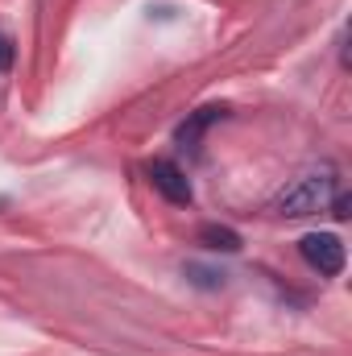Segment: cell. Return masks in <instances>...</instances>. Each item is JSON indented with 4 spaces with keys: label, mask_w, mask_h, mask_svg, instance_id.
<instances>
[{
    "label": "cell",
    "mask_w": 352,
    "mask_h": 356,
    "mask_svg": "<svg viewBox=\"0 0 352 356\" xmlns=\"http://www.w3.org/2000/svg\"><path fill=\"white\" fill-rule=\"evenodd\" d=\"M336 191H340L336 166H311V170H303L294 182H286V186L269 199V211H273L278 220H307V216L328 211V203H332Z\"/></svg>",
    "instance_id": "cell-1"
},
{
    "label": "cell",
    "mask_w": 352,
    "mask_h": 356,
    "mask_svg": "<svg viewBox=\"0 0 352 356\" xmlns=\"http://www.w3.org/2000/svg\"><path fill=\"white\" fill-rule=\"evenodd\" d=\"M298 253H303V261L315 269L319 277H340L344 273V261H349L344 241L336 232H307L298 241Z\"/></svg>",
    "instance_id": "cell-2"
},
{
    "label": "cell",
    "mask_w": 352,
    "mask_h": 356,
    "mask_svg": "<svg viewBox=\"0 0 352 356\" xmlns=\"http://www.w3.org/2000/svg\"><path fill=\"white\" fill-rule=\"evenodd\" d=\"M145 178H150V186H154L166 203L191 207L195 191H191V178H186V170H182L178 162H170V158H154V162L145 166Z\"/></svg>",
    "instance_id": "cell-3"
},
{
    "label": "cell",
    "mask_w": 352,
    "mask_h": 356,
    "mask_svg": "<svg viewBox=\"0 0 352 356\" xmlns=\"http://www.w3.org/2000/svg\"><path fill=\"white\" fill-rule=\"evenodd\" d=\"M228 116V104H207V108H195L182 124L175 129V141L178 145H186V149H199V141H203V133L211 129V124H220Z\"/></svg>",
    "instance_id": "cell-4"
},
{
    "label": "cell",
    "mask_w": 352,
    "mask_h": 356,
    "mask_svg": "<svg viewBox=\"0 0 352 356\" xmlns=\"http://www.w3.org/2000/svg\"><path fill=\"white\" fill-rule=\"evenodd\" d=\"M199 245L207 253H241V232L228 224H203L199 228Z\"/></svg>",
    "instance_id": "cell-5"
},
{
    "label": "cell",
    "mask_w": 352,
    "mask_h": 356,
    "mask_svg": "<svg viewBox=\"0 0 352 356\" xmlns=\"http://www.w3.org/2000/svg\"><path fill=\"white\" fill-rule=\"evenodd\" d=\"M195 286H203V290H220L224 286V273H216V269H203V266H186L182 269Z\"/></svg>",
    "instance_id": "cell-6"
},
{
    "label": "cell",
    "mask_w": 352,
    "mask_h": 356,
    "mask_svg": "<svg viewBox=\"0 0 352 356\" xmlns=\"http://www.w3.org/2000/svg\"><path fill=\"white\" fill-rule=\"evenodd\" d=\"M13 63H17V42L8 33H0V75H8Z\"/></svg>",
    "instance_id": "cell-7"
},
{
    "label": "cell",
    "mask_w": 352,
    "mask_h": 356,
    "mask_svg": "<svg viewBox=\"0 0 352 356\" xmlns=\"http://www.w3.org/2000/svg\"><path fill=\"white\" fill-rule=\"evenodd\" d=\"M328 207H332V216H336V220H349V207H352V203H349V195H344V191H336Z\"/></svg>",
    "instance_id": "cell-8"
}]
</instances>
